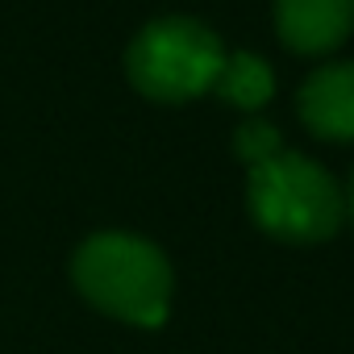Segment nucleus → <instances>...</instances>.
Returning a JSON list of instances; mask_svg holds the SVG:
<instances>
[{
	"label": "nucleus",
	"instance_id": "1",
	"mask_svg": "<svg viewBox=\"0 0 354 354\" xmlns=\"http://www.w3.org/2000/svg\"><path fill=\"white\" fill-rule=\"evenodd\" d=\"M75 288L109 317L129 325H162L171 308V263L133 234H92L71 259Z\"/></svg>",
	"mask_w": 354,
	"mask_h": 354
},
{
	"label": "nucleus",
	"instance_id": "2",
	"mask_svg": "<svg viewBox=\"0 0 354 354\" xmlns=\"http://www.w3.org/2000/svg\"><path fill=\"white\" fill-rule=\"evenodd\" d=\"M246 205L254 225L279 242H325L329 234H337L346 213L333 175L292 150H279L275 158L250 167Z\"/></svg>",
	"mask_w": 354,
	"mask_h": 354
},
{
	"label": "nucleus",
	"instance_id": "3",
	"mask_svg": "<svg viewBox=\"0 0 354 354\" xmlns=\"http://www.w3.org/2000/svg\"><path fill=\"white\" fill-rule=\"evenodd\" d=\"M225 63L221 38L196 17H158L125 50L129 84L158 104H184L192 96L213 92L217 71Z\"/></svg>",
	"mask_w": 354,
	"mask_h": 354
},
{
	"label": "nucleus",
	"instance_id": "4",
	"mask_svg": "<svg viewBox=\"0 0 354 354\" xmlns=\"http://www.w3.org/2000/svg\"><path fill=\"white\" fill-rule=\"evenodd\" d=\"M354 30V0H275V34L292 55H329Z\"/></svg>",
	"mask_w": 354,
	"mask_h": 354
},
{
	"label": "nucleus",
	"instance_id": "5",
	"mask_svg": "<svg viewBox=\"0 0 354 354\" xmlns=\"http://www.w3.org/2000/svg\"><path fill=\"white\" fill-rule=\"evenodd\" d=\"M300 121L321 142H354V63L317 67L296 92Z\"/></svg>",
	"mask_w": 354,
	"mask_h": 354
},
{
	"label": "nucleus",
	"instance_id": "6",
	"mask_svg": "<svg viewBox=\"0 0 354 354\" xmlns=\"http://www.w3.org/2000/svg\"><path fill=\"white\" fill-rule=\"evenodd\" d=\"M213 92H217L225 104H234V109L259 113V109L275 96V71H271V63H267L263 55H254V50H234V55H225Z\"/></svg>",
	"mask_w": 354,
	"mask_h": 354
},
{
	"label": "nucleus",
	"instance_id": "7",
	"mask_svg": "<svg viewBox=\"0 0 354 354\" xmlns=\"http://www.w3.org/2000/svg\"><path fill=\"white\" fill-rule=\"evenodd\" d=\"M279 150H283V138H279V129H275L271 121H263V117L242 121L238 133H234V154H238L246 167H259V162L275 158Z\"/></svg>",
	"mask_w": 354,
	"mask_h": 354
},
{
	"label": "nucleus",
	"instance_id": "8",
	"mask_svg": "<svg viewBox=\"0 0 354 354\" xmlns=\"http://www.w3.org/2000/svg\"><path fill=\"white\" fill-rule=\"evenodd\" d=\"M350 217H354V180H350Z\"/></svg>",
	"mask_w": 354,
	"mask_h": 354
}]
</instances>
